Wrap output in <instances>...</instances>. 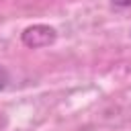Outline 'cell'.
Returning a JSON list of instances; mask_svg holds the SVG:
<instances>
[{
    "instance_id": "1",
    "label": "cell",
    "mask_w": 131,
    "mask_h": 131,
    "mask_svg": "<svg viewBox=\"0 0 131 131\" xmlns=\"http://www.w3.org/2000/svg\"><path fill=\"white\" fill-rule=\"evenodd\" d=\"M23 43L31 49H41V47H47L51 43H55L57 39V31L49 25H33V27H27L23 31Z\"/></svg>"
},
{
    "instance_id": "2",
    "label": "cell",
    "mask_w": 131,
    "mask_h": 131,
    "mask_svg": "<svg viewBox=\"0 0 131 131\" xmlns=\"http://www.w3.org/2000/svg\"><path fill=\"white\" fill-rule=\"evenodd\" d=\"M6 82H8V74L4 72V68H0V90L6 86Z\"/></svg>"
}]
</instances>
